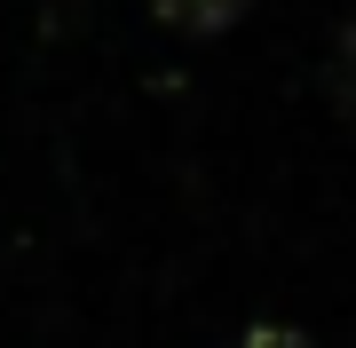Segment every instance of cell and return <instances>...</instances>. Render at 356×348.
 Wrapping results in <instances>:
<instances>
[{
	"instance_id": "obj_1",
	"label": "cell",
	"mask_w": 356,
	"mask_h": 348,
	"mask_svg": "<svg viewBox=\"0 0 356 348\" xmlns=\"http://www.w3.org/2000/svg\"><path fill=\"white\" fill-rule=\"evenodd\" d=\"M245 8H254V0H151V16H159V24H175V32H191V40L229 32Z\"/></svg>"
},
{
	"instance_id": "obj_2",
	"label": "cell",
	"mask_w": 356,
	"mask_h": 348,
	"mask_svg": "<svg viewBox=\"0 0 356 348\" xmlns=\"http://www.w3.org/2000/svg\"><path fill=\"white\" fill-rule=\"evenodd\" d=\"M332 88H341V103L356 111V16H348V32H341V56H332Z\"/></svg>"
},
{
	"instance_id": "obj_3",
	"label": "cell",
	"mask_w": 356,
	"mask_h": 348,
	"mask_svg": "<svg viewBox=\"0 0 356 348\" xmlns=\"http://www.w3.org/2000/svg\"><path fill=\"white\" fill-rule=\"evenodd\" d=\"M229 348H317L309 333H293V324H254L245 340H229Z\"/></svg>"
}]
</instances>
